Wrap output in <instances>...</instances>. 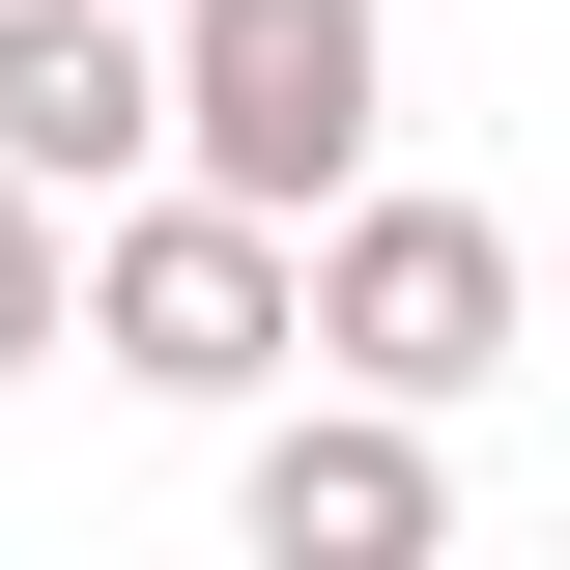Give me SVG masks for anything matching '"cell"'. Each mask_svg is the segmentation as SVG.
<instances>
[{
  "label": "cell",
  "instance_id": "cell-1",
  "mask_svg": "<svg viewBox=\"0 0 570 570\" xmlns=\"http://www.w3.org/2000/svg\"><path fill=\"white\" fill-rule=\"evenodd\" d=\"M142 29H171V171L257 228H314L400 115V0H142Z\"/></svg>",
  "mask_w": 570,
  "mask_h": 570
},
{
  "label": "cell",
  "instance_id": "cell-2",
  "mask_svg": "<svg viewBox=\"0 0 570 570\" xmlns=\"http://www.w3.org/2000/svg\"><path fill=\"white\" fill-rule=\"evenodd\" d=\"M285 371H343V400H485L513 371V228L343 171V200L285 228Z\"/></svg>",
  "mask_w": 570,
  "mask_h": 570
},
{
  "label": "cell",
  "instance_id": "cell-3",
  "mask_svg": "<svg viewBox=\"0 0 570 570\" xmlns=\"http://www.w3.org/2000/svg\"><path fill=\"white\" fill-rule=\"evenodd\" d=\"M58 343H115V400H285V228L200 200V171H115L86 200V285H58Z\"/></svg>",
  "mask_w": 570,
  "mask_h": 570
},
{
  "label": "cell",
  "instance_id": "cell-4",
  "mask_svg": "<svg viewBox=\"0 0 570 570\" xmlns=\"http://www.w3.org/2000/svg\"><path fill=\"white\" fill-rule=\"evenodd\" d=\"M228 542H257V570H428V542H456V456H428V400H343V371H314V400L228 456Z\"/></svg>",
  "mask_w": 570,
  "mask_h": 570
},
{
  "label": "cell",
  "instance_id": "cell-5",
  "mask_svg": "<svg viewBox=\"0 0 570 570\" xmlns=\"http://www.w3.org/2000/svg\"><path fill=\"white\" fill-rule=\"evenodd\" d=\"M0 171H29V200L171 171V29H142V0H0Z\"/></svg>",
  "mask_w": 570,
  "mask_h": 570
},
{
  "label": "cell",
  "instance_id": "cell-6",
  "mask_svg": "<svg viewBox=\"0 0 570 570\" xmlns=\"http://www.w3.org/2000/svg\"><path fill=\"white\" fill-rule=\"evenodd\" d=\"M58 285H86V200H29V171H0V371H58Z\"/></svg>",
  "mask_w": 570,
  "mask_h": 570
}]
</instances>
